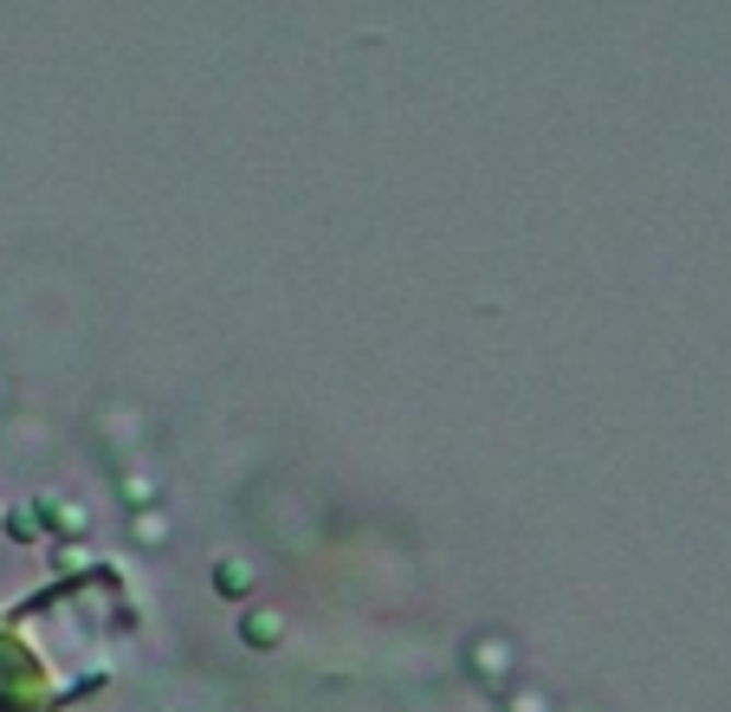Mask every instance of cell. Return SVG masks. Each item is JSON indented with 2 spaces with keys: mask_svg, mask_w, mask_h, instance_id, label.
Segmentation results:
<instances>
[{
  "mask_svg": "<svg viewBox=\"0 0 731 712\" xmlns=\"http://www.w3.org/2000/svg\"><path fill=\"white\" fill-rule=\"evenodd\" d=\"M26 512L39 518V531H66V538H84V531H91L84 505H72V498H33Z\"/></svg>",
  "mask_w": 731,
  "mask_h": 712,
  "instance_id": "cell-1",
  "label": "cell"
},
{
  "mask_svg": "<svg viewBox=\"0 0 731 712\" xmlns=\"http://www.w3.org/2000/svg\"><path fill=\"white\" fill-rule=\"evenodd\" d=\"M240 641H246V647H279V641H286V616H279V609H253V616L240 622Z\"/></svg>",
  "mask_w": 731,
  "mask_h": 712,
  "instance_id": "cell-2",
  "label": "cell"
},
{
  "mask_svg": "<svg viewBox=\"0 0 731 712\" xmlns=\"http://www.w3.org/2000/svg\"><path fill=\"white\" fill-rule=\"evenodd\" d=\"M214 589L227 596V602H240V596L253 589V564H246V558H220V564H214Z\"/></svg>",
  "mask_w": 731,
  "mask_h": 712,
  "instance_id": "cell-3",
  "label": "cell"
},
{
  "mask_svg": "<svg viewBox=\"0 0 731 712\" xmlns=\"http://www.w3.org/2000/svg\"><path fill=\"white\" fill-rule=\"evenodd\" d=\"M0 531H7V538H20V544H33V538H39V518H33L26 505H20V512H0Z\"/></svg>",
  "mask_w": 731,
  "mask_h": 712,
  "instance_id": "cell-4",
  "label": "cell"
}]
</instances>
